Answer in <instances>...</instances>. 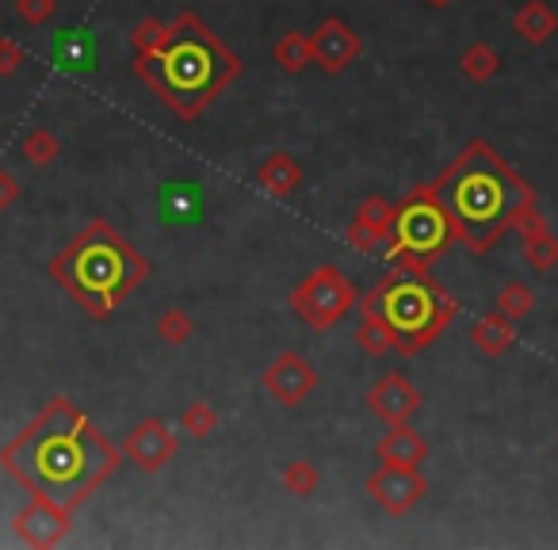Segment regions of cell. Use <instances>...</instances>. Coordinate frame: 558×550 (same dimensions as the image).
Returning <instances> with one entry per match:
<instances>
[{
  "mask_svg": "<svg viewBox=\"0 0 558 550\" xmlns=\"http://www.w3.org/2000/svg\"><path fill=\"white\" fill-rule=\"evenodd\" d=\"M149 73H154V85L165 93V100L184 115H192L230 81L233 58L203 27H195L192 20H180L169 42L149 58Z\"/></svg>",
  "mask_w": 558,
  "mask_h": 550,
  "instance_id": "3957f363",
  "label": "cell"
},
{
  "mask_svg": "<svg viewBox=\"0 0 558 550\" xmlns=\"http://www.w3.org/2000/svg\"><path fill=\"white\" fill-rule=\"evenodd\" d=\"M436 199L448 210L463 241L482 253L527 207L532 192L489 146H471L436 184Z\"/></svg>",
  "mask_w": 558,
  "mask_h": 550,
  "instance_id": "7a4b0ae2",
  "label": "cell"
},
{
  "mask_svg": "<svg viewBox=\"0 0 558 550\" xmlns=\"http://www.w3.org/2000/svg\"><path fill=\"white\" fill-rule=\"evenodd\" d=\"M448 210L436 199H413L410 207L398 218V241H402L410 253H440L448 245Z\"/></svg>",
  "mask_w": 558,
  "mask_h": 550,
  "instance_id": "8992f818",
  "label": "cell"
},
{
  "mask_svg": "<svg viewBox=\"0 0 558 550\" xmlns=\"http://www.w3.org/2000/svg\"><path fill=\"white\" fill-rule=\"evenodd\" d=\"M54 271L88 310L108 314L111 303L142 280V260L108 225H93L58 256Z\"/></svg>",
  "mask_w": 558,
  "mask_h": 550,
  "instance_id": "277c9868",
  "label": "cell"
},
{
  "mask_svg": "<svg viewBox=\"0 0 558 550\" xmlns=\"http://www.w3.org/2000/svg\"><path fill=\"white\" fill-rule=\"evenodd\" d=\"M4 463L47 501L73 504L111 470V451L100 436L88 432L81 417L54 410L24 440L12 443Z\"/></svg>",
  "mask_w": 558,
  "mask_h": 550,
  "instance_id": "6da1fadb",
  "label": "cell"
},
{
  "mask_svg": "<svg viewBox=\"0 0 558 550\" xmlns=\"http://www.w3.org/2000/svg\"><path fill=\"white\" fill-rule=\"evenodd\" d=\"M58 58H62L70 70H85V65L93 62V47H88V39L81 32H70L58 39Z\"/></svg>",
  "mask_w": 558,
  "mask_h": 550,
  "instance_id": "ba28073f",
  "label": "cell"
},
{
  "mask_svg": "<svg viewBox=\"0 0 558 550\" xmlns=\"http://www.w3.org/2000/svg\"><path fill=\"white\" fill-rule=\"evenodd\" d=\"M379 314L390 326V333L398 341H405V349H417L425 344L436 329L448 318V298L436 288L417 280H395L387 291L379 295Z\"/></svg>",
  "mask_w": 558,
  "mask_h": 550,
  "instance_id": "5b68a950",
  "label": "cell"
},
{
  "mask_svg": "<svg viewBox=\"0 0 558 550\" xmlns=\"http://www.w3.org/2000/svg\"><path fill=\"white\" fill-rule=\"evenodd\" d=\"M349 298H352L349 283H344L337 271L326 268V271H318L311 283H306V291L299 295V306H306L303 318H311L314 326H329L337 314H344Z\"/></svg>",
  "mask_w": 558,
  "mask_h": 550,
  "instance_id": "52a82bcc",
  "label": "cell"
}]
</instances>
